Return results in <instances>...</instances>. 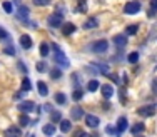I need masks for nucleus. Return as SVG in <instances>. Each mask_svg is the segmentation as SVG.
Returning <instances> with one entry per match:
<instances>
[{"label": "nucleus", "mask_w": 157, "mask_h": 137, "mask_svg": "<svg viewBox=\"0 0 157 137\" xmlns=\"http://www.w3.org/2000/svg\"><path fill=\"white\" fill-rule=\"evenodd\" d=\"M85 124H87L89 127H92V129H97V127H99V124H100V119L97 116L89 114V116H85Z\"/></svg>", "instance_id": "obj_6"}, {"label": "nucleus", "mask_w": 157, "mask_h": 137, "mask_svg": "<svg viewBox=\"0 0 157 137\" xmlns=\"http://www.w3.org/2000/svg\"><path fill=\"white\" fill-rule=\"evenodd\" d=\"M70 129H72V122L70 120H60V131L65 134V132H69Z\"/></svg>", "instance_id": "obj_20"}, {"label": "nucleus", "mask_w": 157, "mask_h": 137, "mask_svg": "<svg viewBox=\"0 0 157 137\" xmlns=\"http://www.w3.org/2000/svg\"><path fill=\"white\" fill-rule=\"evenodd\" d=\"M82 97H84V92H82L80 89H78V90L75 89V90H74V94H72V99H74V101L77 102V101H80Z\"/></svg>", "instance_id": "obj_31"}, {"label": "nucleus", "mask_w": 157, "mask_h": 137, "mask_svg": "<svg viewBox=\"0 0 157 137\" xmlns=\"http://www.w3.org/2000/svg\"><path fill=\"white\" fill-rule=\"evenodd\" d=\"M20 45H22V49H24V50L32 49V39H30V35H22L20 37Z\"/></svg>", "instance_id": "obj_12"}, {"label": "nucleus", "mask_w": 157, "mask_h": 137, "mask_svg": "<svg viewBox=\"0 0 157 137\" xmlns=\"http://www.w3.org/2000/svg\"><path fill=\"white\" fill-rule=\"evenodd\" d=\"M137 112H139V116H142V117H151L155 114V107L154 105H144V107H140Z\"/></svg>", "instance_id": "obj_5"}, {"label": "nucleus", "mask_w": 157, "mask_h": 137, "mask_svg": "<svg viewBox=\"0 0 157 137\" xmlns=\"http://www.w3.org/2000/svg\"><path fill=\"white\" fill-rule=\"evenodd\" d=\"M50 2H52V0H33V3H35V5H40V7H45Z\"/></svg>", "instance_id": "obj_36"}, {"label": "nucleus", "mask_w": 157, "mask_h": 137, "mask_svg": "<svg viewBox=\"0 0 157 137\" xmlns=\"http://www.w3.org/2000/svg\"><path fill=\"white\" fill-rule=\"evenodd\" d=\"M55 102H57L59 105H65V102H67L65 94H62V92H57V94H55Z\"/></svg>", "instance_id": "obj_19"}, {"label": "nucleus", "mask_w": 157, "mask_h": 137, "mask_svg": "<svg viewBox=\"0 0 157 137\" xmlns=\"http://www.w3.org/2000/svg\"><path fill=\"white\" fill-rule=\"evenodd\" d=\"M47 24L50 25L52 29H59V27L63 25V17L60 15V13H52V15L47 18Z\"/></svg>", "instance_id": "obj_2"}, {"label": "nucleus", "mask_w": 157, "mask_h": 137, "mask_svg": "<svg viewBox=\"0 0 157 137\" xmlns=\"http://www.w3.org/2000/svg\"><path fill=\"white\" fill-rule=\"evenodd\" d=\"M40 55H42V57H47L48 55V44L47 42L40 44Z\"/></svg>", "instance_id": "obj_23"}, {"label": "nucleus", "mask_w": 157, "mask_h": 137, "mask_svg": "<svg viewBox=\"0 0 157 137\" xmlns=\"http://www.w3.org/2000/svg\"><path fill=\"white\" fill-rule=\"evenodd\" d=\"M82 134H84V131H80V129H77V131L74 132V137H80Z\"/></svg>", "instance_id": "obj_39"}, {"label": "nucleus", "mask_w": 157, "mask_h": 137, "mask_svg": "<svg viewBox=\"0 0 157 137\" xmlns=\"http://www.w3.org/2000/svg\"><path fill=\"white\" fill-rule=\"evenodd\" d=\"M3 54H7V55H15V49H13L12 45H7L5 49H3Z\"/></svg>", "instance_id": "obj_35"}, {"label": "nucleus", "mask_w": 157, "mask_h": 137, "mask_svg": "<svg viewBox=\"0 0 157 137\" xmlns=\"http://www.w3.org/2000/svg\"><path fill=\"white\" fill-rule=\"evenodd\" d=\"M100 90H102L104 99H107V101H109V99L112 97V95H114V87H112L110 84H104V86L100 87Z\"/></svg>", "instance_id": "obj_10"}, {"label": "nucleus", "mask_w": 157, "mask_h": 137, "mask_svg": "<svg viewBox=\"0 0 157 137\" xmlns=\"http://www.w3.org/2000/svg\"><path fill=\"white\" fill-rule=\"evenodd\" d=\"M99 87H100V86H99V82H97L95 79H94V80H90V82L87 84V89H89V92H95Z\"/></svg>", "instance_id": "obj_22"}, {"label": "nucleus", "mask_w": 157, "mask_h": 137, "mask_svg": "<svg viewBox=\"0 0 157 137\" xmlns=\"http://www.w3.org/2000/svg\"><path fill=\"white\" fill-rule=\"evenodd\" d=\"M114 42H115V45H117V47H125L127 45L125 35H115L114 37Z\"/></svg>", "instance_id": "obj_18"}, {"label": "nucleus", "mask_w": 157, "mask_h": 137, "mask_svg": "<svg viewBox=\"0 0 157 137\" xmlns=\"http://www.w3.org/2000/svg\"><path fill=\"white\" fill-rule=\"evenodd\" d=\"M30 89H32V84H30V80L25 77V79L22 80V90H24V92H29Z\"/></svg>", "instance_id": "obj_24"}, {"label": "nucleus", "mask_w": 157, "mask_h": 137, "mask_svg": "<svg viewBox=\"0 0 157 137\" xmlns=\"http://www.w3.org/2000/svg\"><path fill=\"white\" fill-rule=\"evenodd\" d=\"M80 137H90V135H89V134H85V132H84V134H82Z\"/></svg>", "instance_id": "obj_42"}, {"label": "nucleus", "mask_w": 157, "mask_h": 137, "mask_svg": "<svg viewBox=\"0 0 157 137\" xmlns=\"http://www.w3.org/2000/svg\"><path fill=\"white\" fill-rule=\"evenodd\" d=\"M55 131H57V129H55V125L52 124V122L42 127V132H44L45 135H54V134H55Z\"/></svg>", "instance_id": "obj_17"}, {"label": "nucleus", "mask_w": 157, "mask_h": 137, "mask_svg": "<svg viewBox=\"0 0 157 137\" xmlns=\"http://www.w3.org/2000/svg\"><path fill=\"white\" fill-rule=\"evenodd\" d=\"M18 109H20V112L29 114V112H32V110H35L37 107H35V104H33L32 101H25V102H22L20 105H18Z\"/></svg>", "instance_id": "obj_7"}, {"label": "nucleus", "mask_w": 157, "mask_h": 137, "mask_svg": "<svg viewBox=\"0 0 157 137\" xmlns=\"http://www.w3.org/2000/svg\"><path fill=\"white\" fill-rule=\"evenodd\" d=\"M20 97H22V92H17V94L13 95V99H20Z\"/></svg>", "instance_id": "obj_41"}, {"label": "nucleus", "mask_w": 157, "mask_h": 137, "mask_svg": "<svg viewBox=\"0 0 157 137\" xmlns=\"http://www.w3.org/2000/svg\"><path fill=\"white\" fill-rule=\"evenodd\" d=\"M3 10H5L7 13H12V12H13V5H12V2H9V0H7V2H3Z\"/></svg>", "instance_id": "obj_32"}, {"label": "nucleus", "mask_w": 157, "mask_h": 137, "mask_svg": "<svg viewBox=\"0 0 157 137\" xmlns=\"http://www.w3.org/2000/svg\"><path fill=\"white\" fill-rule=\"evenodd\" d=\"M105 131L109 132V134H117V131H115V129L112 127V125H107V127H105Z\"/></svg>", "instance_id": "obj_38"}, {"label": "nucleus", "mask_w": 157, "mask_h": 137, "mask_svg": "<svg viewBox=\"0 0 157 137\" xmlns=\"http://www.w3.org/2000/svg\"><path fill=\"white\" fill-rule=\"evenodd\" d=\"M52 50H54V54H52V55H54L55 64H57L59 67H65V69L69 67V65H70V60L67 59V55L63 54L62 49L57 45V44H52Z\"/></svg>", "instance_id": "obj_1"}, {"label": "nucleus", "mask_w": 157, "mask_h": 137, "mask_svg": "<svg viewBox=\"0 0 157 137\" xmlns=\"http://www.w3.org/2000/svg\"><path fill=\"white\" fill-rule=\"evenodd\" d=\"M18 70H20V72H24V74H27V65L24 64V62H18Z\"/></svg>", "instance_id": "obj_37"}, {"label": "nucleus", "mask_w": 157, "mask_h": 137, "mask_svg": "<svg viewBox=\"0 0 157 137\" xmlns=\"http://www.w3.org/2000/svg\"><path fill=\"white\" fill-rule=\"evenodd\" d=\"M122 80H124V86H127V84H129V77H127V74H124V75H122Z\"/></svg>", "instance_id": "obj_40"}, {"label": "nucleus", "mask_w": 157, "mask_h": 137, "mask_svg": "<svg viewBox=\"0 0 157 137\" xmlns=\"http://www.w3.org/2000/svg\"><path fill=\"white\" fill-rule=\"evenodd\" d=\"M62 119V114L60 112H50V122L54 124V122H60Z\"/></svg>", "instance_id": "obj_25"}, {"label": "nucleus", "mask_w": 157, "mask_h": 137, "mask_svg": "<svg viewBox=\"0 0 157 137\" xmlns=\"http://www.w3.org/2000/svg\"><path fill=\"white\" fill-rule=\"evenodd\" d=\"M35 69H37V72H45V70H47V64H45V62H37Z\"/></svg>", "instance_id": "obj_33"}, {"label": "nucleus", "mask_w": 157, "mask_h": 137, "mask_svg": "<svg viewBox=\"0 0 157 137\" xmlns=\"http://www.w3.org/2000/svg\"><path fill=\"white\" fill-rule=\"evenodd\" d=\"M137 29H139V25H127L125 32H127L129 35H136V34H137Z\"/></svg>", "instance_id": "obj_29"}, {"label": "nucleus", "mask_w": 157, "mask_h": 137, "mask_svg": "<svg viewBox=\"0 0 157 137\" xmlns=\"http://www.w3.org/2000/svg\"><path fill=\"white\" fill-rule=\"evenodd\" d=\"M127 60H129L130 64H137V60H139V54H137V52H132V54H129Z\"/></svg>", "instance_id": "obj_30"}, {"label": "nucleus", "mask_w": 157, "mask_h": 137, "mask_svg": "<svg viewBox=\"0 0 157 137\" xmlns=\"http://www.w3.org/2000/svg\"><path fill=\"white\" fill-rule=\"evenodd\" d=\"M157 12V0H151V12H149V17H155Z\"/></svg>", "instance_id": "obj_27"}, {"label": "nucleus", "mask_w": 157, "mask_h": 137, "mask_svg": "<svg viewBox=\"0 0 157 137\" xmlns=\"http://www.w3.org/2000/svg\"><path fill=\"white\" fill-rule=\"evenodd\" d=\"M50 77H52V79H55V80L60 79V77H62V70L60 69H52L50 70Z\"/></svg>", "instance_id": "obj_26"}, {"label": "nucleus", "mask_w": 157, "mask_h": 137, "mask_svg": "<svg viewBox=\"0 0 157 137\" xmlns=\"http://www.w3.org/2000/svg\"><path fill=\"white\" fill-rule=\"evenodd\" d=\"M30 137H35V135H30Z\"/></svg>", "instance_id": "obj_44"}, {"label": "nucleus", "mask_w": 157, "mask_h": 137, "mask_svg": "<svg viewBox=\"0 0 157 137\" xmlns=\"http://www.w3.org/2000/svg\"><path fill=\"white\" fill-rule=\"evenodd\" d=\"M18 17H20V18H27L29 17V7H25V5L18 7Z\"/></svg>", "instance_id": "obj_21"}, {"label": "nucleus", "mask_w": 157, "mask_h": 137, "mask_svg": "<svg viewBox=\"0 0 157 137\" xmlns=\"http://www.w3.org/2000/svg\"><path fill=\"white\" fill-rule=\"evenodd\" d=\"M90 49L95 54H104V52H107V49H109V42L107 40H97V42L92 44Z\"/></svg>", "instance_id": "obj_4"}, {"label": "nucleus", "mask_w": 157, "mask_h": 137, "mask_svg": "<svg viewBox=\"0 0 157 137\" xmlns=\"http://www.w3.org/2000/svg\"><path fill=\"white\" fill-rule=\"evenodd\" d=\"M37 90H39V94L42 95V97H47L48 95V87H47L45 82H42V80L37 82Z\"/></svg>", "instance_id": "obj_13"}, {"label": "nucleus", "mask_w": 157, "mask_h": 137, "mask_svg": "<svg viewBox=\"0 0 157 137\" xmlns=\"http://www.w3.org/2000/svg\"><path fill=\"white\" fill-rule=\"evenodd\" d=\"M70 116H72L74 120H78L84 117V109H80V107H74V109H70Z\"/></svg>", "instance_id": "obj_14"}, {"label": "nucleus", "mask_w": 157, "mask_h": 137, "mask_svg": "<svg viewBox=\"0 0 157 137\" xmlns=\"http://www.w3.org/2000/svg\"><path fill=\"white\" fill-rule=\"evenodd\" d=\"M75 30H77V27L74 24H70V22H67V24L62 25V34L63 35H72Z\"/></svg>", "instance_id": "obj_11"}, {"label": "nucleus", "mask_w": 157, "mask_h": 137, "mask_svg": "<svg viewBox=\"0 0 157 137\" xmlns=\"http://www.w3.org/2000/svg\"><path fill=\"white\" fill-rule=\"evenodd\" d=\"M97 25H99V20H97L95 17H90V18H89V20L84 24V29H85V30H90V29H95Z\"/></svg>", "instance_id": "obj_15"}, {"label": "nucleus", "mask_w": 157, "mask_h": 137, "mask_svg": "<svg viewBox=\"0 0 157 137\" xmlns=\"http://www.w3.org/2000/svg\"><path fill=\"white\" fill-rule=\"evenodd\" d=\"M144 131H145V124H144V122H136V124H132V127H130V134H132V135H139Z\"/></svg>", "instance_id": "obj_8"}, {"label": "nucleus", "mask_w": 157, "mask_h": 137, "mask_svg": "<svg viewBox=\"0 0 157 137\" xmlns=\"http://www.w3.org/2000/svg\"><path fill=\"white\" fill-rule=\"evenodd\" d=\"M18 122H20V125H22V127H27V125H30V119H29L27 116H24V114L20 116V119H18Z\"/></svg>", "instance_id": "obj_28"}, {"label": "nucleus", "mask_w": 157, "mask_h": 137, "mask_svg": "<svg viewBox=\"0 0 157 137\" xmlns=\"http://www.w3.org/2000/svg\"><path fill=\"white\" fill-rule=\"evenodd\" d=\"M139 137H144V135H139Z\"/></svg>", "instance_id": "obj_45"}, {"label": "nucleus", "mask_w": 157, "mask_h": 137, "mask_svg": "<svg viewBox=\"0 0 157 137\" xmlns=\"http://www.w3.org/2000/svg\"><path fill=\"white\" fill-rule=\"evenodd\" d=\"M9 39H10L9 32H7V30H3V29L0 27V40H9Z\"/></svg>", "instance_id": "obj_34"}, {"label": "nucleus", "mask_w": 157, "mask_h": 137, "mask_svg": "<svg viewBox=\"0 0 157 137\" xmlns=\"http://www.w3.org/2000/svg\"><path fill=\"white\" fill-rule=\"evenodd\" d=\"M155 90H157V84H155Z\"/></svg>", "instance_id": "obj_43"}, {"label": "nucleus", "mask_w": 157, "mask_h": 137, "mask_svg": "<svg viewBox=\"0 0 157 137\" xmlns=\"http://www.w3.org/2000/svg\"><path fill=\"white\" fill-rule=\"evenodd\" d=\"M140 10V2H137V0H132V2H127L125 7H124V12L127 15H134V13H137Z\"/></svg>", "instance_id": "obj_3"}, {"label": "nucleus", "mask_w": 157, "mask_h": 137, "mask_svg": "<svg viewBox=\"0 0 157 137\" xmlns=\"http://www.w3.org/2000/svg\"><path fill=\"white\" fill-rule=\"evenodd\" d=\"M7 134H9V137H20L22 132H20V129H18L17 125H10V127L7 129Z\"/></svg>", "instance_id": "obj_16"}, {"label": "nucleus", "mask_w": 157, "mask_h": 137, "mask_svg": "<svg viewBox=\"0 0 157 137\" xmlns=\"http://www.w3.org/2000/svg\"><path fill=\"white\" fill-rule=\"evenodd\" d=\"M125 129H127V119H125V117H119V120H117V129H115V131H117L115 137H121V134L125 131Z\"/></svg>", "instance_id": "obj_9"}]
</instances>
